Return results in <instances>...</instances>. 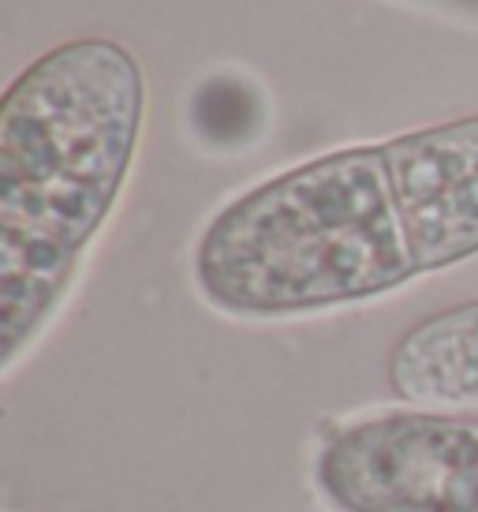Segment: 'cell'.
<instances>
[{"instance_id": "obj_5", "label": "cell", "mask_w": 478, "mask_h": 512, "mask_svg": "<svg viewBox=\"0 0 478 512\" xmlns=\"http://www.w3.org/2000/svg\"><path fill=\"white\" fill-rule=\"evenodd\" d=\"M385 378L411 408L478 415V299L411 326L389 352Z\"/></svg>"}, {"instance_id": "obj_3", "label": "cell", "mask_w": 478, "mask_h": 512, "mask_svg": "<svg viewBox=\"0 0 478 512\" xmlns=\"http://www.w3.org/2000/svg\"><path fill=\"white\" fill-rule=\"evenodd\" d=\"M310 475L337 512H478V415L378 408L340 419Z\"/></svg>"}, {"instance_id": "obj_2", "label": "cell", "mask_w": 478, "mask_h": 512, "mask_svg": "<svg viewBox=\"0 0 478 512\" xmlns=\"http://www.w3.org/2000/svg\"><path fill=\"white\" fill-rule=\"evenodd\" d=\"M419 277L385 146H348L251 187L195 247L202 299L232 318H292Z\"/></svg>"}, {"instance_id": "obj_1", "label": "cell", "mask_w": 478, "mask_h": 512, "mask_svg": "<svg viewBox=\"0 0 478 512\" xmlns=\"http://www.w3.org/2000/svg\"><path fill=\"white\" fill-rule=\"evenodd\" d=\"M142 72L113 42L49 49L0 105V363L53 322L113 214L142 128Z\"/></svg>"}, {"instance_id": "obj_4", "label": "cell", "mask_w": 478, "mask_h": 512, "mask_svg": "<svg viewBox=\"0 0 478 512\" xmlns=\"http://www.w3.org/2000/svg\"><path fill=\"white\" fill-rule=\"evenodd\" d=\"M381 146L415 270L434 273L478 255V116Z\"/></svg>"}, {"instance_id": "obj_6", "label": "cell", "mask_w": 478, "mask_h": 512, "mask_svg": "<svg viewBox=\"0 0 478 512\" xmlns=\"http://www.w3.org/2000/svg\"><path fill=\"white\" fill-rule=\"evenodd\" d=\"M452 4H467V8H475L478 12V0H452Z\"/></svg>"}]
</instances>
